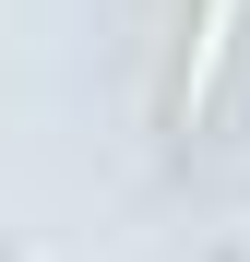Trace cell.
<instances>
[{
    "label": "cell",
    "instance_id": "obj_1",
    "mask_svg": "<svg viewBox=\"0 0 250 262\" xmlns=\"http://www.w3.org/2000/svg\"><path fill=\"white\" fill-rule=\"evenodd\" d=\"M238 12H250V0H202V12H191V60H179V119H202V107H215V72H226V48H238Z\"/></svg>",
    "mask_w": 250,
    "mask_h": 262
}]
</instances>
